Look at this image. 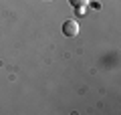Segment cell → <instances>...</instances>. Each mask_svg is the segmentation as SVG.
Instances as JSON below:
<instances>
[{
  "label": "cell",
  "mask_w": 121,
  "mask_h": 115,
  "mask_svg": "<svg viewBox=\"0 0 121 115\" xmlns=\"http://www.w3.org/2000/svg\"><path fill=\"white\" fill-rule=\"evenodd\" d=\"M69 2L75 6V8H87L91 0H69Z\"/></svg>",
  "instance_id": "obj_2"
},
{
  "label": "cell",
  "mask_w": 121,
  "mask_h": 115,
  "mask_svg": "<svg viewBox=\"0 0 121 115\" xmlns=\"http://www.w3.org/2000/svg\"><path fill=\"white\" fill-rule=\"evenodd\" d=\"M63 34L69 36V38H75V36L79 34V22L73 20V18L65 20V22H63Z\"/></svg>",
  "instance_id": "obj_1"
}]
</instances>
